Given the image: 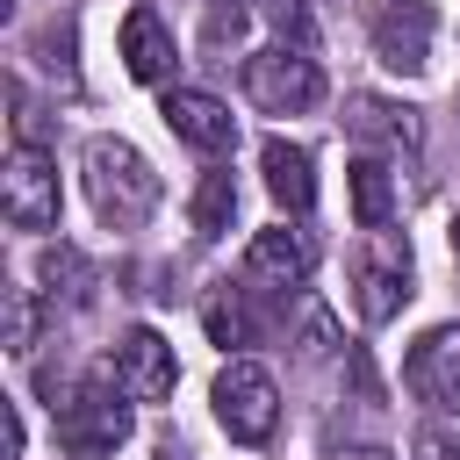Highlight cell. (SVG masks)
Wrapping results in <instances>:
<instances>
[{
  "label": "cell",
  "mask_w": 460,
  "mask_h": 460,
  "mask_svg": "<svg viewBox=\"0 0 460 460\" xmlns=\"http://www.w3.org/2000/svg\"><path fill=\"white\" fill-rule=\"evenodd\" d=\"M86 194H93L101 223L137 230V223L158 208L165 180L151 172V158H144L137 144H122V137H93V144H86Z\"/></svg>",
  "instance_id": "1"
},
{
  "label": "cell",
  "mask_w": 460,
  "mask_h": 460,
  "mask_svg": "<svg viewBox=\"0 0 460 460\" xmlns=\"http://www.w3.org/2000/svg\"><path fill=\"white\" fill-rule=\"evenodd\" d=\"M115 395H122V388L86 381V388H72V395H58V402H50L58 446H65L72 460H101V453H115V446L129 438V410H122Z\"/></svg>",
  "instance_id": "2"
},
{
  "label": "cell",
  "mask_w": 460,
  "mask_h": 460,
  "mask_svg": "<svg viewBox=\"0 0 460 460\" xmlns=\"http://www.w3.org/2000/svg\"><path fill=\"white\" fill-rule=\"evenodd\" d=\"M244 93L266 108V115H309L323 101V65L302 50V43H273L259 58H244Z\"/></svg>",
  "instance_id": "3"
},
{
  "label": "cell",
  "mask_w": 460,
  "mask_h": 460,
  "mask_svg": "<svg viewBox=\"0 0 460 460\" xmlns=\"http://www.w3.org/2000/svg\"><path fill=\"white\" fill-rule=\"evenodd\" d=\"M216 424L237 438V446H266L273 424H280V388L259 359H230L216 374Z\"/></svg>",
  "instance_id": "4"
},
{
  "label": "cell",
  "mask_w": 460,
  "mask_h": 460,
  "mask_svg": "<svg viewBox=\"0 0 460 460\" xmlns=\"http://www.w3.org/2000/svg\"><path fill=\"white\" fill-rule=\"evenodd\" d=\"M0 208L14 230H58V158L43 144H14L7 172H0Z\"/></svg>",
  "instance_id": "5"
},
{
  "label": "cell",
  "mask_w": 460,
  "mask_h": 460,
  "mask_svg": "<svg viewBox=\"0 0 460 460\" xmlns=\"http://www.w3.org/2000/svg\"><path fill=\"white\" fill-rule=\"evenodd\" d=\"M431 29H438L431 0H388V7L374 14V58H381L388 72L417 79V72L431 65Z\"/></svg>",
  "instance_id": "6"
},
{
  "label": "cell",
  "mask_w": 460,
  "mask_h": 460,
  "mask_svg": "<svg viewBox=\"0 0 460 460\" xmlns=\"http://www.w3.org/2000/svg\"><path fill=\"white\" fill-rule=\"evenodd\" d=\"M158 115H165V129H172L187 151H201V158H223V151L237 144V115H230L216 93H201V86H165Z\"/></svg>",
  "instance_id": "7"
},
{
  "label": "cell",
  "mask_w": 460,
  "mask_h": 460,
  "mask_svg": "<svg viewBox=\"0 0 460 460\" xmlns=\"http://www.w3.org/2000/svg\"><path fill=\"white\" fill-rule=\"evenodd\" d=\"M352 302H359L367 323H388V316L410 302V244H402V237H381V244L359 259V273H352Z\"/></svg>",
  "instance_id": "8"
},
{
  "label": "cell",
  "mask_w": 460,
  "mask_h": 460,
  "mask_svg": "<svg viewBox=\"0 0 460 460\" xmlns=\"http://www.w3.org/2000/svg\"><path fill=\"white\" fill-rule=\"evenodd\" d=\"M172 381H180V359H172V345H165L158 331H129V338L115 345V388H122L129 402H165Z\"/></svg>",
  "instance_id": "9"
},
{
  "label": "cell",
  "mask_w": 460,
  "mask_h": 460,
  "mask_svg": "<svg viewBox=\"0 0 460 460\" xmlns=\"http://www.w3.org/2000/svg\"><path fill=\"white\" fill-rule=\"evenodd\" d=\"M402 388L417 402H460V331H424L402 367Z\"/></svg>",
  "instance_id": "10"
},
{
  "label": "cell",
  "mask_w": 460,
  "mask_h": 460,
  "mask_svg": "<svg viewBox=\"0 0 460 460\" xmlns=\"http://www.w3.org/2000/svg\"><path fill=\"white\" fill-rule=\"evenodd\" d=\"M259 165H266V194H273L288 216H309V208H316V158H309L302 144H288V137H266Z\"/></svg>",
  "instance_id": "11"
},
{
  "label": "cell",
  "mask_w": 460,
  "mask_h": 460,
  "mask_svg": "<svg viewBox=\"0 0 460 460\" xmlns=\"http://www.w3.org/2000/svg\"><path fill=\"white\" fill-rule=\"evenodd\" d=\"M122 65H129V79H165L180 65V43L158 22V7H129L122 14Z\"/></svg>",
  "instance_id": "12"
},
{
  "label": "cell",
  "mask_w": 460,
  "mask_h": 460,
  "mask_svg": "<svg viewBox=\"0 0 460 460\" xmlns=\"http://www.w3.org/2000/svg\"><path fill=\"white\" fill-rule=\"evenodd\" d=\"M309 266H316V244H309V230H288V223H273V230H259V237H252V273H259V280H280V288H295V280H309Z\"/></svg>",
  "instance_id": "13"
},
{
  "label": "cell",
  "mask_w": 460,
  "mask_h": 460,
  "mask_svg": "<svg viewBox=\"0 0 460 460\" xmlns=\"http://www.w3.org/2000/svg\"><path fill=\"white\" fill-rule=\"evenodd\" d=\"M345 122H352V137H367V144H388V151H417V137H424L410 108H395V101H374V93H359Z\"/></svg>",
  "instance_id": "14"
},
{
  "label": "cell",
  "mask_w": 460,
  "mask_h": 460,
  "mask_svg": "<svg viewBox=\"0 0 460 460\" xmlns=\"http://www.w3.org/2000/svg\"><path fill=\"white\" fill-rule=\"evenodd\" d=\"M395 216V180L381 158H352V223L359 230H388Z\"/></svg>",
  "instance_id": "15"
},
{
  "label": "cell",
  "mask_w": 460,
  "mask_h": 460,
  "mask_svg": "<svg viewBox=\"0 0 460 460\" xmlns=\"http://www.w3.org/2000/svg\"><path fill=\"white\" fill-rule=\"evenodd\" d=\"M36 280H43L50 309H58V302H86V295H93V266H86L72 244H43V259H36Z\"/></svg>",
  "instance_id": "16"
},
{
  "label": "cell",
  "mask_w": 460,
  "mask_h": 460,
  "mask_svg": "<svg viewBox=\"0 0 460 460\" xmlns=\"http://www.w3.org/2000/svg\"><path fill=\"white\" fill-rule=\"evenodd\" d=\"M201 323H208V338H216V345H252V309H244V288L216 280V288H208V302H201Z\"/></svg>",
  "instance_id": "17"
},
{
  "label": "cell",
  "mask_w": 460,
  "mask_h": 460,
  "mask_svg": "<svg viewBox=\"0 0 460 460\" xmlns=\"http://www.w3.org/2000/svg\"><path fill=\"white\" fill-rule=\"evenodd\" d=\"M237 223V180L230 172H208L194 187V237H223Z\"/></svg>",
  "instance_id": "18"
},
{
  "label": "cell",
  "mask_w": 460,
  "mask_h": 460,
  "mask_svg": "<svg viewBox=\"0 0 460 460\" xmlns=\"http://www.w3.org/2000/svg\"><path fill=\"white\" fill-rule=\"evenodd\" d=\"M36 345V302L29 288H7V352H29Z\"/></svg>",
  "instance_id": "19"
},
{
  "label": "cell",
  "mask_w": 460,
  "mask_h": 460,
  "mask_svg": "<svg viewBox=\"0 0 460 460\" xmlns=\"http://www.w3.org/2000/svg\"><path fill=\"white\" fill-rule=\"evenodd\" d=\"M417 460H460V424L431 417V424L417 431Z\"/></svg>",
  "instance_id": "20"
},
{
  "label": "cell",
  "mask_w": 460,
  "mask_h": 460,
  "mask_svg": "<svg viewBox=\"0 0 460 460\" xmlns=\"http://www.w3.org/2000/svg\"><path fill=\"white\" fill-rule=\"evenodd\" d=\"M266 14H273V22H280L302 50H309V7H302V0H266Z\"/></svg>",
  "instance_id": "21"
},
{
  "label": "cell",
  "mask_w": 460,
  "mask_h": 460,
  "mask_svg": "<svg viewBox=\"0 0 460 460\" xmlns=\"http://www.w3.org/2000/svg\"><path fill=\"white\" fill-rule=\"evenodd\" d=\"M244 29V7L237 0H208V43H223V36H237Z\"/></svg>",
  "instance_id": "22"
},
{
  "label": "cell",
  "mask_w": 460,
  "mask_h": 460,
  "mask_svg": "<svg viewBox=\"0 0 460 460\" xmlns=\"http://www.w3.org/2000/svg\"><path fill=\"white\" fill-rule=\"evenodd\" d=\"M345 460H395V453H381V446H359V453H345Z\"/></svg>",
  "instance_id": "23"
},
{
  "label": "cell",
  "mask_w": 460,
  "mask_h": 460,
  "mask_svg": "<svg viewBox=\"0 0 460 460\" xmlns=\"http://www.w3.org/2000/svg\"><path fill=\"white\" fill-rule=\"evenodd\" d=\"M158 460H187V453H172V446H165V453H158Z\"/></svg>",
  "instance_id": "24"
},
{
  "label": "cell",
  "mask_w": 460,
  "mask_h": 460,
  "mask_svg": "<svg viewBox=\"0 0 460 460\" xmlns=\"http://www.w3.org/2000/svg\"><path fill=\"white\" fill-rule=\"evenodd\" d=\"M453 252H460V223H453Z\"/></svg>",
  "instance_id": "25"
}]
</instances>
